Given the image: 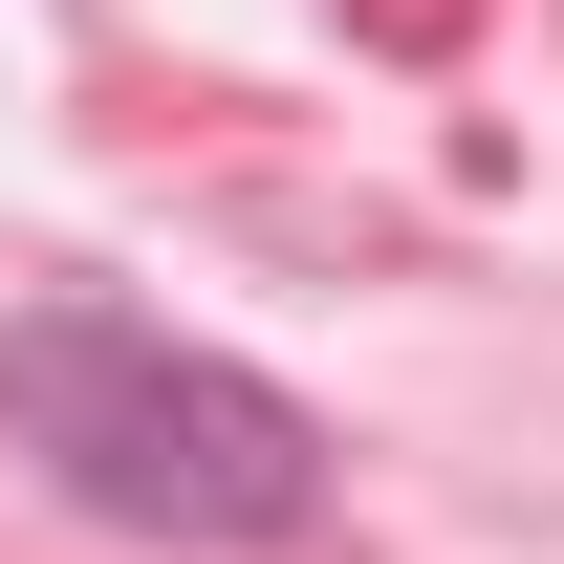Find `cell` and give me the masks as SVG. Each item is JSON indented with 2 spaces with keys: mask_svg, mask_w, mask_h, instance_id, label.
<instances>
[{
  "mask_svg": "<svg viewBox=\"0 0 564 564\" xmlns=\"http://www.w3.org/2000/svg\"><path fill=\"white\" fill-rule=\"evenodd\" d=\"M0 456L66 499V521L174 543V564L326 543V499H348V456H326V413H304L282 369L196 348V326H152V304H87V282L0 304Z\"/></svg>",
  "mask_w": 564,
  "mask_h": 564,
  "instance_id": "1",
  "label": "cell"
}]
</instances>
